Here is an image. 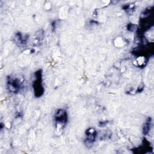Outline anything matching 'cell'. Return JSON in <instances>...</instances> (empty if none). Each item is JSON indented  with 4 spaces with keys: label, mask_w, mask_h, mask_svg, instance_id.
Instances as JSON below:
<instances>
[{
    "label": "cell",
    "mask_w": 154,
    "mask_h": 154,
    "mask_svg": "<svg viewBox=\"0 0 154 154\" xmlns=\"http://www.w3.org/2000/svg\"><path fill=\"white\" fill-rule=\"evenodd\" d=\"M87 132L88 133L87 134V139H86L88 143H92L95 140L96 133L93 129H90V130H88Z\"/></svg>",
    "instance_id": "3"
},
{
    "label": "cell",
    "mask_w": 154,
    "mask_h": 154,
    "mask_svg": "<svg viewBox=\"0 0 154 154\" xmlns=\"http://www.w3.org/2000/svg\"><path fill=\"white\" fill-rule=\"evenodd\" d=\"M151 122H152V120L150 118H148L146 120L143 128V133L144 134H147L150 131V126H151Z\"/></svg>",
    "instance_id": "4"
},
{
    "label": "cell",
    "mask_w": 154,
    "mask_h": 154,
    "mask_svg": "<svg viewBox=\"0 0 154 154\" xmlns=\"http://www.w3.org/2000/svg\"><path fill=\"white\" fill-rule=\"evenodd\" d=\"M8 87L9 88V90L11 91H17L20 87V81L17 78L10 79V81L8 82Z\"/></svg>",
    "instance_id": "1"
},
{
    "label": "cell",
    "mask_w": 154,
    "mask_h": 154,
    "mask_svg": "<svg viewBox=\"0 0 154 154\" xmlns=\"http://www.w3.org/2000/svg\"><path fill=\"white\" fill-rule=\"evenodd\" d=\"M55 120L58 123H64L66 122V120H67L66 112L62 109L58 110L56 114H55Z\"/></svg>",
    "instance_id": "2"
}]
</instances>
